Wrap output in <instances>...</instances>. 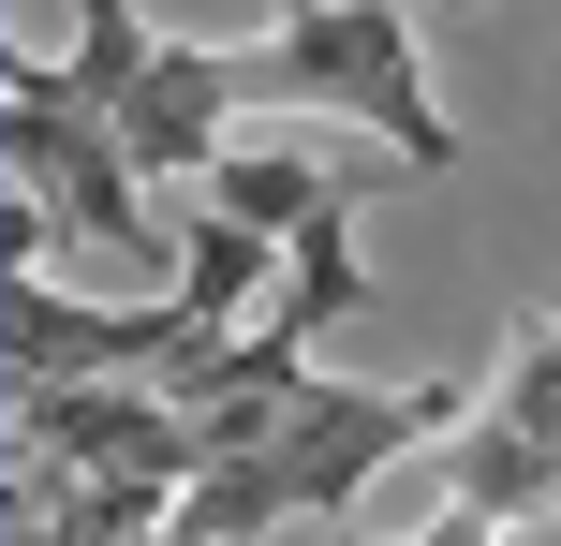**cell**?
I'll list each match as a JSON object with an SVG mask.
<instances>
[{"instance_id":"6da1fadb","label":"cell","mask_w":561,"mask_h":546,"mask_svg":"<svg viewBox=\"0 0 561 546\" xmlns=\"http://www.w3.org/2000/svg\"><path fill=\"white\" fill-rule=\"evenodd\" d=\"M207 414V473L178 488V546H252L280 518H340V502L369 488V473H399L414 443H444L458 414V384H325L310 370L296 399H193Z\"/></svg>"},{"instance_id":"7a4b0ae2","label":"cell","mask_w":561,"mask_h":546,"mask_svg":"<svg viewBox=\"0 0 561 546\" xmlns=\"http://www.w3.org/2000/svg\"><path fill=\"white\" fill-rule=\"evenodd\" d=\"M222 89H237V118H355L414 177L458 163V118L428 104V59H414L399 0H280L266 45H222Z\"/></svg>"},{"instance_id":"3957f363","label":"cell","mask_w":561,"mask_h":546,"mask_svg":"<svg viewBox=\"0 0 561 546\" xmlns=\"http://www.w3.org/2000/svg\"><path fill=\"white\" fill-rule=\"evenodd\" d=\"M0 148H15V193H45V222H59V236L163 266V222H148V163L118 148V118L89 104L75 74L15 59V74H0Z\"/></svg>"},{"instance_id":"277c9868","label":"cell","mask_w":561,"mask_h":546,"mask_svg":"<svg viewBox=\"0 0 561 546\" xmlns=\"http://www.w3.org/2000/svg\"><path fill=\"white\" fill-rule=\"evenodd\" d=\"M15 473H207V414L163 384H15Z\"/></svg>"},{"instance_id":"5b68a950","label":"cell","mask_w":561,"mask_h":546,"mask_svg":"<svg viewBox=\"0 0 561 546\" xmlns=\"http://www.w3.org/2000/svg\"><path fill=\"white\" fill-rule=\"evenodd\" d=\"M207 193H222L237 222H266V236H296L310 207H340V193H355V177H325V163H310V148H222V177H207Z\"/></svg>"},{"instance_id":"8992f818","label":"cell","mask_w":561,"mask_h":546,"mask_svg":"<svg viewBox=\"0 0 561 546\" xmlns=\"http://www.w3.org/2000/svg\"><path fill=\"white\" fill-rule=\"evenodd\" d=\"M488 414H503V429H533V443H561V325H547V311H517V340H503V384H488Z\"/></svg>"},{"instance_id":"52a82bcc","label":"cell","mask_w":561,"mask_h":546,"mask_svg":"<svg viewBox=\"0 0 561 546\" xmlns=\"http://www.w3.org/2000/svg\"><path fill=\"white\" fill-rule=\"evenodd\" d=\"M340 546H369V532H340ZM399 546H517L503 518H458V502H444V518H428V532H399Z\"/></svg>"}]
</instances>
